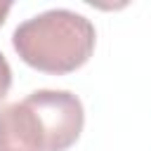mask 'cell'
Wrapping results in <instances>:
<instances>
[{"label":"cell","instance_id":"obj_1","mask_svg":"<svg viewBox=\"0 0 151 151\" xmlns=\"http://www.w3.org/2000/svg\"><path fill=\"white\" fill-rule=\"evenodd\" d=\"M85 125L80 99L68 90H35L0 109V151H66Z\"/></svg>","mask_w":151,"mask_h":151},{"label":"cell","instance_id":"obj_2","mask_svg":"<svg viewBox=\"0 0 151 151\" xmlns=\"http://www.w3.org/2000/svg\"><path fill=\"white\" fill-rule=\"evenodd\" d=\"M94 42L92 21L71 9H47L19 24L12 33V45L21 61L52 76H64L87 64Z\"/></svg>","mask_w":151,"mask_h":151},{"label":"cell","instance_id":"obj_3","mask_svg":"<svg viewBox=\"0 0 151 151\" xmlns=\"http://www.w3.org/2000/svg\"><path fill=\"white\" fill-rule=\"evenodd\" d=\"M9 85H12V68H9L7 59H5V54L0 52V101L7 97Z\"/></svg>","mask_w":151,"mask_h":151},{"label":"cell","instance_id":"obj_4","mask_svg":"<svg viewBox=\"0 0 151 151\" xmlns=\"http://www.w3.org/2000/svg\"><path fill=\"white\" fill-rule=\"evenodd\" d=\"M12 9V5L9 2H0V26L5 24V17H7V12Z\"/></svg>","mask_w":151,"mask_h":151}]
</instances>
